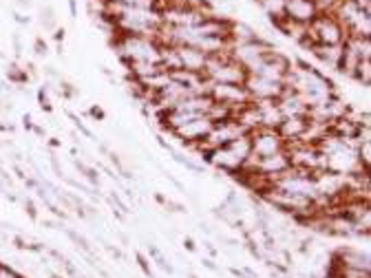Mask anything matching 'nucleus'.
<instances>
[{
  "instance_id": "58836bf2",
  "label": "nucleus",
  "mask_w": 371,
  "mask_h": 278,
  "mask_svg": "<svg viewBox=\"0 0 371 278\" xmlns=\"http://www.w3.org/2000/svg\"><path fill=\"white\" fill-rule=\"evenodd\" d=\"M14 20L18 25H29V16H23V14H14Z\"/></svg>"
},
{
  "instance_id": "0eeeda50",
  "label": "nucleus",
  "mask_w": 371,
  "mask_h": 278,
  "mask_svg": "<svg viewBox=\"0 0 371 278\" xmlns=\"http://www.w3.org/2000/svg\"><path fill=\"white\" fill-rule=\"evenodd\" d=\"M318 14H321V9L314 0H288V5H285V16L296 25L310 27Z\"/></svg>"
},
{
  "instance_id": "423d86ee",
  "label": "nucleus",
  "mask_w": 371,
  "mask_h": 278,
  "mask_svg": "<svg viewBox=\"0 0 371 278\" xmlns=\"http://www.w3.org/2000/svg\"><path fill=\"white\" fill-rule=\"evenodd\" d=\"M248 95L252 102H261V100H272V102H279V98L285 91V84L277 82V80H268V78H261V76H252L248 73L246 82H243Z\"/></svg>"
},
{
  "instance_id": "5701e85b",
  "label": "nucleus",
  "mask_w": 371,
  "mask_h": 278,
  "mask_svg": "<svg viewBox=\"0 0 371 278\" xmlns=\"http://www.w3.org/2000/svg\"><path fill=\"white\" fill-rule=\"evenodd\" d=\"M314 3L318 5V9H321V12H325V14H332L334 9H336V5L341 3V0H314Z\"/></svg>"
},
{
  "instance_id": "aec40b11",
  "label": "nucleus",
  "mask_w": 371,
  "mask_h": 278,
  "mask_svg": "<svg viewBox=\"0 0 371 278\" xmlns=\"http://www.w3.org/2000/svg\"><path fill=\"white\" fill-rule=\"evenodd\" d=\"M358 162L363 164V168L369 170V166H371V142L358 144Z\"/></svg>"
},
{
  "instance_id": "c85d7f7f",
  "label": "nucleus",
  "mask_w": 371,
  "mask_h": 278,
  "mask_svg": "<svg viewBox=\"0 0 371 278\" xmlns=\"http://www.w3.org/2000/svg\"><path fill=\"white\" fill-rule=\"evenodd\" d=\"M164 208L171 210V212H179V215H182V212H186V206H182V203H175V201H166Z\"/></svg>"
},
{
  "instance_id": "1a4fd4ad",
  "label": "nucleus",
  "mask_w": 371,
  "mask_h": 278,
  "mask_svg": "<svg viewBox=\"0 0 371 278\" xmlns=\"http://www.w3.org/2000/svg\"><path fill=\"white\" fill-rule=\"evenodd\" d=\"M277 106H279V111H281L283 117H307V109H310V106L303 102L301 95L294 93L292 89L283 91Z\"/></svg>"
},
{
  "instance_id": "c9c22d12",
  "label": "nucleus",
  "mask_w": 371,
  "mask_h": 278,
  "mask_svg": "<svg viewBox=\"0 0 371 278\" xmlns=\"http://www.w3.org/2000/svg\"><path fill=\"white\" fill-rule=\"evenodd\" d=\"M201 263H204V265L208 267V270H212V272H219V265H217L215 261H212V259H204Z\"/></svg>"
},
{
  "instance_id": "4be33fe9",
  "label": "nucleus",
  "mask_w": 371,
  "mask_h": 278,
  "mask_svg": "<svg viewBox=\"0 0 371 278\" xmlns=\"http://www.w3.org/2000/svg\"><path fill=\"white\" fill-rule=\"evenodd\" d=\"M135 261H137V265H140V270L148 276V278H155L153 276V270H151V265H148V259L142 254V252H135Z\"/></svg>"
},
{
  "instance_id": "49530a36",
  "label": "nucleus",
  "mask_w": 371,
  "mask_h": 278,
  "mask_svg": "<svg viewBox=\"0 0 371 278\" xmlns=\"http://www.w3.org/2000/svg\"><path fill=\"white\" fill-rule=\"evenodd\" d=\"M100 153H102V155H109L111 151H109V148H106L104 144H100Z\"/></svg>"
},
{
  "instance_id": "c756f323",
  "label": "nucleus",
  "mask_w": 371,
  "mask_h": 278,
  "mask_svg": "<svg viewBox=\"0 0 371 278\" xmlns=\"http://www.w3.org/2000/svg\"><path fill=\"white\" fill-rule=\"evenodd\" d=\"M0 278H20L12 267H5V265H0Z\"/></svg>"
},
{
  "instance_id": "9b49d317",
  "label": "nucleus",
  "mask_w": 371,
  "mask_h": 278,
  "mask_svg": "<svg viewBox=\"0 0 371 278\" xmlns=\"http://www.w3.org/2000/svg\"><path fill=\"white\" fill-rule=\"evenodd\" d=\"M334 259L338 261L341 267H352V270H367L369 272V254H363L358 250L352 248H345V250H338L334 254Z\"/></svg>"
},
{
  "instance_id": "2eb2a0df",
  "label": "nucleus",
  "mask_w": 371,
  "mask_h": 278,
  "mask_svg": "<svg viewBox=\"0 0 371 278\" xmlns=\"http://www.w3.org/2000/svg\"><path fill=\"white\" fill-rule=\"evenodd\" d=\"M40 25L45 27V31H56V12H53L51 5L40 7Z\"/></svg>"
},
{
  "instance_id": "4c0bfd02",
  "label": "nucleus",
  "mask_w": 371,
  "mask_h": 278,
  "mask_svg": "<svg viewBox=\"0 0 371 278\" xmlns=\"http://www.w3.org/2000/svg\"><path fill=\"white\" fill-rule=\"evenodd\" d=\"M204 245H206V250H208V254H210V256H212V259H215V256H217V254H219V250H217V248H215V245H212V243H210V241H206V243H204Z\"/></svg>"
},
{
  "instance_id": "8fccbe9b",
  "label": "nucleus",
  "mask_w": 371,
  "mask_h": 278,
  "mask_svg": "<svg viewBox=\"0 0 371 278\" xmlns=\"http://www.w3.org/2000/svg\"><path fill=\"white\" fill-rule=\"evenodd\" d=\"M254 3H257V0H254Z\"/></svg>"
},
{
  "instance_id": "39448f33",
  "label": "nucleus",
  "mask_w": 371,
  "mask_h": 278,
  "mask_svg": "<svg viewBox=\"0 0 371 278\" xmlns=\"http://www.w3.org/2000/svg\"><path fill=\"white\" fill-rule=\"evenodd\" d=\"M250 144L254 157H270L285 151V139L279 135L277 128H257V131H252Z\"/></svg>"
},
{
  "instance_id": "37998d69",
  "label": "nucleus",
  "mask_w": 371,
  "mask_h": 278,
  "mask_svg": "<svg viewBox=\"0 0 371 278\" xmlns=\"http://www.w3.org/2000/svg\"><path fill=\"white\" fill-rule=\"evenodd\" d=\"M155 201L159 203V206H166V201H168V199H166L164 195H159V192H155Z\"/></svg>"
},
{
  "instance_id": "7ed1b4c3",
  "label": "nucleus",
  "mask_w": 371,
  "mask_h": 278,
  "mask_svg": "<svg viewBox=\"0 0 371 278\" xmlns=\"http://www.w3.org/2000/svg\"><path fill=\"white\" fill-rule=\"evenodd\" d=\"M307 34H310V38L316 45H332V47H341L347 38L345 29L336 20V16L325 12H321L314 18V23L307 27Z\"/></svg>"
},
{
  "instance_id": "f03ea898",
  "label": "nucleus",
  "mask_w": 371,
  "mask_h": 278,
  "mask_svg": "<svg viewBox=\"0 0 371 278\" xmlns=\"http://www.w3.org/2000/svg\"><path fill=\"white\" fill-rule=\"evenodd\" d=\"M204 76L210 82H221V84H243L248 78V71L241 67L237 60H232L230 51L219 53V56H210L206 62Z\"/></svg>"
},
{
  "instance_id": "a18cd8bd",
  "label": "nucleus",
  "mask_w": 371,
  "mask_h": 278,
  "mask_svg": "<svg viewBox=\"0 0 371 278\" xmlns=\"http://www.w3.org/2000/svg\"><path fill=\"white\" fill-rule=\"evenodd\" d=\"M47 76H51V78H56V76H58V73H56V69H53V67H47Z\"/></svg>"
},
{
  "instance_id": "6ab92c4d",
  "label": "nucleus",
  "mask_w": 371,
  "mask_h": 278,
  "mask_svg": "<svg viewBox=\"0 0 371 278\" xmlns=\"http://www.w3.org/2000/svg\"><path fill=\"white\" fill-rule=\"evenodd\" d=\"M65 234L67 237L78 245V248L82 250V252H87V254H91V245H89V241L84 239V237H80V234L76 232V230H71V228H65Z\"/></svg>"
},
{
  "instance_id": "473e14b6",
  "label": "nucleus",
  "mask_w": 371,
  "mask_h": 278,
  "mask_svg": "<svg viewBox=\"0 0 371 278\" xmlns=\"http://www.w3.org/2000/svg\"><path fill=\"white\" fill-rule=\"evenodd\" d=\"M14 49H16V56L23 53V40H20V34H14Z\"/></svg>"
},
{
  "instance_id": "4468645a",
  "label": "nucleus",
  "mask_w": 371,
  "mask_h": 278,
  "mask_svg": "<svg viewBox=\"0 0 371 278\" xmlns=\"http://www.w3.org/2000/svg\"><path fill=\"white\" fill-rule=\"evenodd\" d=\"M352 78L363 84L365 89H369V84H371V60H360V64L356 67Z\"/></svg>"
},
{
  "instance_id": "2f4dec72",
  "label": "nucleus",
  "mask_w": 371,
  "mask_h": 278,
  "mask_svg": "<svg viewBox=\"0 0 371 278\" xmlns=\"http://www.w3.org/2000/svg\"><path fill=\"white\" fill-rule=\"evenodd\" d=\"M25 210H27V215L31 217V219H38V210H36V206L31 201H25Z\"/></svg>"
},
{
  "instance_id": "c03bdc74",
  "label": "nucleus",
  "mask_w": 371,
  "mask_h": 278,
  "mask_svg": "<svg viewBox=\"0 0 371 278\" xmlns=\"http://www.w3.org/2000/svg\"><path fill=\"white\" fill-rule=\"evenodd\" d=\"M31 131H34L38 137H45V128H40V126H34V128H31Z\"/></svg>"
},
{
  "instance_id": "ddd939ff",
  "label": "nucleus",
  "mask_w": 371,
  "mask_h": 278,
  "mask_svg": "<svg viewBox=\"0 0 371 278\" xmlns=\"http://www.w3.org/2000/svg\"><path fill=\"white\" fill-rule=\"evenodd\" d=\"M257 5H259L268 16H283L288 0H257Z\"/></svg>"
},
{
  "instance_id": "dca6fc26",
  "label": "nucleus",
  "mask_w": 371,
  "mask_h": 278,
  "mask_svg": "<svg viewBox=\"0 0 371 278\" xmlns=\"http://www.w3.org/2000/svg\"><path fill=\"white\" fill-rule=\"evenodd\" d=\"M146 248H148V256H151V259H155V263H157L159 267H162V270H164L166 274H173V272H175V270H173V265L164 259V254L159 252L157 245H146Z\"/></svg>"
},
{
  "instance_id": "a211bd4d",
  "label": "nucleus",
  "mask_w": 371,
  "mask_h": 278,
  "mask_svg": "<svg viewBox=\"0 0 371 278\" xmlns=\"http://www.w3.org/2000/svg\"><path fill=\"white\" fill-rule=\"evenodd\" d=\"M7 78L12 80L14 84H25V82L29 80L27 71L18 69V64H9V69H7Z\"/></svg>"
},
{
  "instance_id": "de8ad7c7",
  "label": "nucleus",
  "mask_w": 371,
  "mask_h": 278,
  "mask_svg": "<svg viewBox=\"0 0 371 278\" xmlns=\"http://www.w3.org/2000/svg\"><path fill=\"white\" fill-rule=\"evenodd\" d=\"M49 278H62L60 274H49Z\"/></svg>"
},
{
  "instance_id": "f8f14e48",
  "label": "nucleus",
  "mask_w": 371,
  "mask_h": 278,
  "mask_svg": "<svg viewBox=\"0 0 371 278\" xmlns=\"http://www.w3.org/2000/svg\"><path fill=\"white\" fill-rule=\"evenodd\" d=\"M312 56L318 60V62H323L325 67H330V69H338V64H341L343 60V45L341 47H332V45H314L312 49Z\"/></svg>"
},
{
  "instance_id": "f257e3e1",
  "label": "nucleus",
  "mask_w": 371,
  "mask_h": 278,
  "mask_svg": "<svg viewBox=\"0 0 371 278\" xmlns=\"http://www.w3.org/2000/svg\"><path fill=\"white\" fill-rule=\"evenodd\" d=\"M252 155V144H250V135H241L237 137L235 142H230L228 146H221V148H215L210 155V162L217 170H221V173H235V170H239L243 164L248 162Z\"/></svg>"
},
{
  "instance_id": "393cba45",
  "label": "nucleus",
  "mask_w": 371,
  "mask_h": 278,
  "mask_svg": "<svg viewBox=\"0 0 371 278\" xmlns=\"http://www.w3.org/2000/svg\"><path fill=\"white\" fill-rule=\"evenodd\" d=\"M69 117H71V120H73V122H76V126H78V131H80V133H82L84 137H89V139H93V133H91V131H89V128H87V126H84V124L80 122V117H78V115H73V113H69Z\"/></svg>"
},
{
  "instance_id": "f3484780",
  "label": "nucleus",
  "mask_w": 371,
  "mask_h": 278,
  "mask_svg": "<svg viewBox=\"0 0 371 278\" xmlns=\"http://www.w3.org/2000/svg\"><path fill=\"white\" fill-rule=\"evenodd\" d=\"M73 164H76V170H78V173L87 177L93 186H100V175H98V170L91 168V166H87L84 162H80V159H76V162H73Z\"/></svg>"
},
{
  "instance_id": "bb28decb",
  "label": "nucleus",
  "mask_w": 371,
  "mask_h": 278,
  "mask_svg": "<svg viewBox=\"0 0 371 278\" xmlns=\"http://www.w3.org/2000/svg\"><path fill=\"white\" fill-rule=\"evenodd\" d=\"M89 115L93 117V120H100V122L106 120V113H104V109H100V106H91V109H89Z\"/></svg>"
},
{
  "instance_id": "cd10ccee",
  "label": "nucleus",
  "mask_w": 371,
  "mask_h": 278,
  "mask_svg": "<svg viewBox=\"0 0 371 278\" xmlns=\"http://www.w3.org/2000/svg\"><path fill=\"white\" fill-rule=\"evenodd\" d=\"M60 87H62V89H60V95H65V98H73V95H76V89H73L69 82H62Z\"/></svg>"
},
{
  "instance_id": "a19ab883",
  "label": "nucleus",
  "mask_w": 371,
  "mask_h": 278,
  "mask_svg": "<svg viewBox=\"0 0 371 278\" xmlns=\"http://www.w3.org/2000/svg\"><path fill=\"white\" fill-rule=\"evenodd\" d=\"M184 248H186L188 252H195V250H197V245H195L193 239H184Z\"/></svg>"
},
{
  "instance_id": "6e6552de",
  "label": "nucleus",
  "mask_w": 371,
  "mask_h": 278,
  "mask_svg": "<svg viewBox=\"0 0 371 278\" xmlns=\"http://www.w3.org/2000/svg\"><path fill=\"white\" fill-rule=\"evenodd\" d=\"M175 51H177V58H179V64H182V69L204 73L206 62H208V56L204 51H199L195 47H188V45H179V47H175Z\"/></svg>"
},
{
  "instance_id": "b1692460",
  "label": "nucleus",
  "mask_w": 371,
  "mask_h": 278,
  "mask_svg": "<svg viewBox=\"0 0 371 278\" xmlns=\"http://www.w3.org/2000/svg\"><path fill=\"white\" fill-rule=\"evenodd\" d=\"M34 51H36V56H47L49 53V45L42 38H36V42H34Z\"/></svg>"
},
{
  "instance_id": "412c9836",
  "label": "nucleus",
  "mask_w": 371,
  "mask_h": 278,
  "mask_svg": "<svg viewBox=\"0 0 371 278\" xmlns=\"http://www.w3.org/2000/svg\"><path fill=\"white\" fill-rule=\"evenodd\" d=\"M173 157H175V162H177V164H182L184 168L193 170V173H204V166L197 164V162H193V159H188V157L179 155V153H175V151H173Z\"/></svg>"
},
{
  "instance_id": "ea45409f",
  "label": "nucleus",
  "mask_w": 371,
  "mask_h": 278,
  "mask_svg": "<svg viewBox=\"0 0 371 278\" xmlns=\"http://www.w3.org/2000/svg\"><path fill=\"white\" fill-rule=\"evenodd\" d=\"M14 3H16L20 9H29L31 5H34V0H14Z\"/></svg>"
},
{
  "instance_id": "7c9ffc66",
  "label": "nucleus",
  "mask_w": 371,
  "mask_h": 278,
  "mask_svg": "<svg viewBox=\"0 0 371 278\" xmlns=\"http://www.w3.org/2000/svg\"><path fill=\"white\" fill-rule=\"evenodd\" d=\"M62 265H65V270H67V274H69V276L78 278V270H76V265H73L71 261H67V259H65V261H62Z\"/></svg>"
},
{
  "instance_id": "79ce46f5",
  "label": "nucleus",
  "mask_w": 371,
  "mask_h": 278,
  "mask_svg": "<svg viewBox=\"0 0 371 278\" xmlns=\"http://www.w3.org/2000/svg\"><path fill=\"white\" fill-rule=\"evenodd\" d=\"M69 9H71V16L76 18L78 16V3H76V0H69Z\"/></svg>"
},
{
  "instance_id": "20e7f679",
  "label": "nucleus",
  "mask_w": 371,
  "mask_h": 278,
  "mask_svg": "<svg viewBox=\"0 0 371 278\" xmlns=\"http://www.w3.org/2000/svg\"><path fill=\"white\" fill-rule=\"evenodd\" d=\"M208 95H210V98L215 100V102L226 104L228 109H232L235 113L241 109V106H246V104L252 102L243 84H221V82H210Z\"/></svg>"
},
{
  "instance_id": "9d476101",
  "label": "nucleus",
  "mask_w": 371,
  "mask_h": 278,
  "mask_svg": "<svg viewBox=\"0 0 371 278\" xmlns=\"http://www.w3.org/2000/svg\"><path fill=\"white\" fill-rule=\"evenodd\" d=\"M307 124H310L307 117H283V122L279 124L277 131L285 142H299L303 133L307 131Z\"/></svg>"
},
{
  "instance_id": "09e8293b",
  "label": "nucleus",
  "mask_w": 371,
  "mask_h": 278,
  "mask_svg": "<svg viewBox=\"0 0 371 278\" xmlns=\"http://www.w3.org/2000/svg\"><path fill=\"white\" fill-rule=\"evenodd\" d=\"M190 278H197V276H195V274H190Z\"/></svg>"
},
{
  "instance_id": "e433bc0d",
  "label": "nucleus",
  "mask_w": 371,
  "mask_h": 278,
  "mask_svg": "<svg viewBox=\"0 0 371 278\" xmlns=\"http://www.w3.org/2000/svg\"><path fill=\"white\" fill-rule=\"evenodd\" d=\"M53 40H56L58 45H60V42L65 40V29H56V31H53Z\"/></svg>"
},
{
  "instance_id": "f704fd0d",
  "label": "nucleus",
  "mask_w": 371,
  "mask_h": 278,
  "mask_svg": "<svg viewBox=\"0 0 371 278\" xmlns=\"http://www.w3.org/2000/svg\"><path fill=\"white\" fill-rule=\"evenodd\" d=\"M106 250H109V252H111V254H113V256H115V259H118V261H122V259H124V254H122L118 248H113V245H106Z\"/></svg>"
},
{
  "instance_id": "a878e982",
  "label": "nucleus",
  "mask_w": 371,
  "mask_h": 278,
  "mask_svg": "<svg viewBox=\"0 0 371 278\" xmlns=\"http://www.w3.org/2000/svg\"><path fill=\"white\" fill-rule=\"evenodd\" d=\"M38 100H40V106H42V111H51V102H49V95L45 91V87H42L38 91Z\"/></svg>"
},
{
  "instance_id": "72a5a7b5",
  "label": "nucleus",
  "mask_w": 371,
  "mask_h": 278,
  "mask_svg": "<svg viewBox=\"0 0 371 278\" xmlns=\"http://www.w3.org/2000/svg\"><path fill=\"white\" fill-rule=\"evenodd\" d=\"M51 168L56 170V175H58V177H65V173H62V168H60V164H58V159H56V157H51Z\"/></svg>"
}]
</instances>
